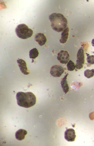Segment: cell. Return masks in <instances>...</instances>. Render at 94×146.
<instances>
[{
	"mask_svg": "<svg viewBox=\"0 0 94 146\" xmlns=\"http://www.w3.org/2000/svg\"><path fill=\"white\" fill-rule=\"evenodd\" d=\"M39 54L38 50L36 48H34L29 51V58L31 59H35L38 57Z\"/></svg>",
	"mask_w": 94,
	"mask_h": 146,
	"instance_id": "4fadbf2b",
	"label": "cell"
},
{
	"mask_svg": "<svg viewBox=\"0 0 94 146\" xmlns=\"http://www.w3.org/2000/svg\"><path fill=\"white\" fill-rule=\"evenodd\" d=\"M35 39L36 42H37L39 45L41 46L45 45L47 42V39L45 35L41 33L37 34L35 35Z\"/></svg>",
	"mask_w": 94,
	"mask_h": 146,
	"instance_id": "ba28073f",
	"label": "cell"
},
{
	"mask_svg": "<svg viewBox=\"0 0 94 146\" xmlns=\"http://www.w3.org/2000/svg\"><path fill=\"white\" fill-rule=\"evenodd\" d=\"M27 132L26 130L20 129L16 132L15 138L19 141H21L25 139V136L27 135Z\"/></svg>",
	"mask_w": 94,
	"mask_h": 146,
	"instance_id": "30bf717a",
	"label": "cell"
},
{
	"mask_svg": "<svg viewBox=\"0 0 94 146\" xmlns=\"http://www.w3.org/2000/svg\"><path fill=\"white\" fill-rule=\"evenodd\" d=\"M18 105L28 108L34 106L36 102V97L31 92H19L16 95Z\"/></svg>",
	"mask_w": 94,
	"mask_h": 146,
	"instance_id": "6da1fadb",
	"label": "cell"
},
{
	"mask_svg": "<svg viewBox=\"0 0 94 146\" xmlns=\"http://www.w3.org/2000/svg\"><path fill=\"white\" fill-rule=\"evenodd\" d=\"M69 32V29L68 27L65 30H63L61 34V39L59 41L60 43L61 44H64L67 41L68 38Z\"/></svg>",
	"mask_w": 94,
	"mask_h": 146,
	"instance_id": "7c38bea8",
	"label": "cell"
},
{
	"mask_svg": "<svg viewBox=\"0 0 94 146\" xmlns=\"http://www.w3.org/2000/svg\"><path fill=\"white\" fill-rule=\"evenodd\" d=\"M87 54V61L88 64L90 65L94 64V55L89 56L88 54Z\"/></svg>",
	"mask_w": 94,
	"mask_h": 146,
	"instance_id": "2e32d148",
	"label": "cell"
},
{
	"mask_svg": "<svg viewBox=\"0 0 94 146\" xmlns=\"http://www.w3.org/2000/svg\"><path fill=\"white\" fill-rule=\"evenodd\" d=\"M84 75L87 79H90L92 78L94 76V69H92L90 70L87 69L84 72Z\"/></svg>",
	"mask_w": 94,
	"mask_h": 146,
	"instance_id": "5bb4252c",
	"label": "cell"
},
{
	"mask_svg": "<svg viewBox=\"0 0 94 146\" xmlns=\"http://www.w3.org/2000/svg\"><path fill=\"white\" fill-rule=\"evenodd\" d=\"M57 59L60 63L66 64L70 60V55L66 51L62 50L58 54Z\"/></svg>",
	"mask_w": 94,
	"mask_h": 146,
	"instance_id": "5b68a950",
	"label": "cell"
},
{
	"mask_svg": "<svg viewBox=\"0 0 94 146\" xmlns=\"http://www.w3.org/2000/svg\"><path fill=\"white\" fill-rule=\"evenodd\" d=\"M49 18L51 22L52 28L55 31L61 32L67 28V20L61 14L52 13L49 15Z\"/></svg>",
	"mask_w": 94,
	"mask_h": 146,
	"instance_id": "7a4b0ae2",
	"label": "cell"
},
{
	"mask_svg": "<svg viewBox=\"0 0 94 146\" xmlns=\"http://www.w3.org/2000/svg\"><path fill=\"white\" fill-rule=\"evenodd\" d=\"M17 62L20 67V70L25 75L29 74V72L28 70L26 62L22 59H19L17 60Z\"/></svg>",
	"mask_w": 94,
	"mask_h": 146,
	"instance_id": "9c48e42d",
	"label": "cell"
},
{
	"mask_svg": "<svg viewBox=\"0 0 94 146\" xmlns=\"http://www.w3.org/2000/svg\"><path fill=\"white\" fill-rule=\"evenodd\" d=\"M92 44L93 46L94 47V39H93L92 41Z\"/></svg>",
	"mask_w": 94,
	"mask_h": 146,
	"instance_id": "e0dca14e",
	"label": "cell"
},
{
	"mask_svg": "<svg viewBox=\"0 0 94 146\" xmlns=\"http://www.w3.org/2000/svg\"><path fill=\"white\" fill-rule=\"evenodd\" d=\"M67 67L68 70L70 71H73L76 68L74 63L71 60H70L67 63Z\"/></svg>",
	"mask_w": 94,
	"mask_h": 146,
	"instance_id": "9a60e30c",
	"label": "cell"
},
{
	"mask_svg": "<svg viewBox=\"0 0 94 146\" xmlns=\"http://www.w3.org/2000/svg\"><path fill=\"white\" fill-rule=\"evenodd\" d=\"M76 136L75 135V130L72 129L66 130L64 134L65 139L68 142L74 141Z\"/></svg>",
	"mask_w": 94,
	"mask_h": 146,
	"instance_id": "52a82bcc",
	"label": "cell"
},
{
	"mask_svg": "<svg viewBox=\"0 0 94 146\" xmlns=\"http://www.w3.org/2000/svg\"><path fill=\"white\" fill-rule=\"evenodd\" d=\"M64 68L59 65L53 66L51 68L50 73L53 77H60L64 72Z\"/></svg>",
	"mask_w": 94,
	"mask_h": 146,
	"instance_id": "8992f818",
	"label": "cell"
},
{
	"mask_svg": "<svg viewBox=\"0 0 94 146\" xmlns=\"http://www.w3.org/2000/svg\"><path fill=\"white\" fill-rule=\"evenodd\" d=\"M15 32L18 37L23 39H27L30 37L33 34L32 29L24 24L18 25L15 28Z\"/></svg>",
	"mask_w": 94,
	"mask_h": 146,
	"instance_id": "3957f363",
	"label": "cell"
},
{
	"mask_svg": "<svg viewBox=\"0 0 94 146\" xmlns=\"http://www.w3.org/2000/svg\"><path fill=\"white\" fill-rule=\"evenodd\" d=\"M77 58L76 68L78 70L81 69L83 68V65L85 63V56L83 47H81L78 51L77 54Z\"/></svg>",
	"mask_w": 94,
	"mask_h": 146,
	"instance_id": "277c9868",
	"label": "cell"
},
{
	"mask_svg": "<svg viewBox=\"0 0 94 146\" xmlns=\"http://www.w3.org/2000/svg\"><path fill=\"white\" fill-rule=\"evenodd\" d=\"M68 75V73L66 74L61 81V86L63 88V92L65 94H67L69 91V87L67 81V77Z\"/></svg>",
	"mask_w": 94,
	"mask_h": 146,
	"instance_id": "8fae6325",
	"label": "cell"
}]
</instances>
